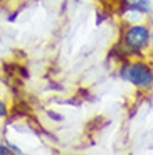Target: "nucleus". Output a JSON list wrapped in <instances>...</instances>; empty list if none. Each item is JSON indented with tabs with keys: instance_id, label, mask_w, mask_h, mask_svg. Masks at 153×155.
Instances as JSON below:
<instances>
[{
	"instance_id": "f257e3e1",
	"label": "nucleus",
	"mask_w": 153,
	"mask_h": 155,
	"mask_svg": "<svg viewBox=\"0 0 153 155\" xmlns=\"http://www.w3.org/2000/svg\"><path fill=\"white\" fill-rule=\"evenodd\" d=\"M119 76L125 81L131 83L133 86L140 89H148L153 86V71L145 62L136 61V62H125L119 71Z\"/></svg>"
},
{
	"instance_id": "f03ea898",
	"label": "nucleus",
	"mask_w": 153,
	"mask_h": 155,
	"mask_svg": "<svg viewBox=\"0 0 153 155\" xmlns=\"http://www.w3.org/2000/svg\"><path fill=\"white\" fill-rule=\"evenodd\" d=\"M121 44L133 54H140L150 44V31L146 25H133L123 32Z\"/></svg>"
},
{
	"instance_id": "7ed1b4c3",
	"label": "nucleus",
	"mask_w": 153,
	"mask_h": 155,
	"mask_svg": "<svg viewBox=\"0 0 153 155\" xmlns=\"http://www.w3.org/2000/svg\"><path fill=\"white\" fill-rule=\"evenodd\" d=\"M126 8L138 14H148L151 5H150V0H126Z\"/></svg>"
},
{
	"instance_id": "20e7f679",
	"label": "nucleus",
	"mask_w": 153,
	"mask_h": 155,
	"mask_svg": "<svg viewBox=\"0 0 153 155\" xmlns=\"http://www.w3.org/2000/svg\"><path fill=\"white\" fill-rule=\"evenodd\" d=\"M108 125V121L104 120L103 116H94L93 120L88 121V125H86V135H94V133H98L99 130H103L104 127Z\"/></svg>"
},
{
	"instance_id": "39448f33",
	"label": "nucleus",
	"mask_w": 153,
	"mask_h": 155,
	"mask_svg": "<svg viewBox=\"0 0 153 155\" xmlns=\"http://www.w3.org/2000/svg\"><path fill=\"white\" fill-rule=\"evenodd\" d=\"M76 98H77V100H81V101L91 100V93H89L88 89H84V88H79V89H77V93H76Z\"/></svg>"
},
{
	"instance_id": "423d86ee",
	"label": "nucleus",
	"mask_w": 153,
	"mask_h": 155,
	"mask_svg": "<svg viewBox=\"0 0 153 155\" xmlns=\"http://www.w3.org/2000/svg\"><path fill=\"white\" fill-rule=\"evenodd\" d=\"M17 74H19L20 79H29V73H27V68L25 66L17 64Z\"/></svg>"
},
{
	"instance_id": "0eeeda50",
	"label": "nucleus",
	"mask_w": 153,
	"mask_h": 155,
	"mask_svg": "<svg viewBox=\"0 0 153 155\" xmlns=\"http://www.w3.org/2000/svg\"><path fill=\"white\" fill-rule=\"evenodd\" d=\"M47 116H49L50 120H54V121H62L64 118H62V115H59V113H54L52 110H47Z\"/></svg>"
},
{
	"instance_id": "6e6552de",
	"label": "nucleus",
	"mask_w": 153,
	"mask_h": 155,
	"mask_svg": "<svg viewBox=\"0 0 153 155\" xmlns=\"http://www.w3.org/2000/svg\"><path fill=\"white\" fill-rule=\"evenodd\" d=\"M7 115H8V106L5 105V101L0 100V118H4Z\"/></svg>"
},
{
	"instance_id": "1a4fd4ad",
	"label": "nucleus",
	"mask_w": 153,
	"mask_h": 155,
	"mask_svg": "<svg viewBox=\"0 0 153 155\" xmlns=\"http://www.w3.org/2000/svg\"><path fill=\"white\" fill-rule=\"evenodd\" d=\"M10 153H14L12 152V148H10V145H0V155H10Z\"/></svg>"
},
{
	"instance_id": "9d476101",
	"label": "nucleus",
	"mask_w": 153,
	"mask_h": 155,
	"mask_svg": "<svg viewBox=\"0 0 153 155\" xmlns=\"http://www.w3.org/2000/svg\"><path fill=\"white\" fill-rule=\"evenodd\" d=\"M150 37H151V39H153V32H151V34H150Z\"/></svg>"
}]
</instances>
